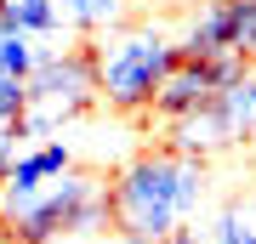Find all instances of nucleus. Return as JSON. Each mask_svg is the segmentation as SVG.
Returning a JSON list of instances; mask_svg holds the SVG:
<instances>
[{"label": "nucleus", "mask_w": 256, "mask_h": 244, "mask_svg": "<svg viewBox=\"0 0 256 244\" xmlns=\"http://www.w3.org/2000/svg\"><path fill=\"white\" fill-rule=\"evenodd\" d=\"M205 205V159L176 154L171 142L137 154L108 182L114 239L120 244H171Z\"/></svg>", "instance_id": "f257e3e1"}, {"label": "nucleus", "mask_w": 256, "mask_h": 244, "mask_svg": "<svg viewBox=\"0 0 256 244\" xmlns=\"http://www.w3.org/2000/svg\"><path fill=\"white\" fill-rule=\"evenodd\" d=\"M102 227H114L108 188H102L97 176H86V171H63L40 193L6 205L0 244H57L68 233H102Z\"/></svg>", "instance_id": "f03ea898"}, {"label": "nucleus", "mask_w": 256, "mask_h": 244, "mask_svg": "<svg viewBox=\"0 0 256 244\" xmlns=\"http://www.w3.org/2000/svg\"><path fill=\"white\" fill-rule=\"evenodd\" d=\"M182 63V40L160 28H108L97 40V85L114 114H154L165 74Z\"/></svg>", "instance_id": "7ed1b4c3"}, {"label": "nucleus", "mask_w": 256, "mask_h": 244, "mask_svg": "<svg viewBox=\"0 0 256 244\" xmlns=\"http://www.w3.org/2000/svg\"><path fill=\"white\" fill-rule=\"evenodd\" d=\"M102 102V85H97V40H80V45H46L40 63L28 68V114L23 125L28 136H57L63 125L86 119Z\"/></svg>", "instance_id": "20e7f679"}, {"label": "nucleus", "mask_w": 256, "mask_h": 244, "mask_svg": "<svg viewBox=\"0 0 256 244\" xmlns=\"http://www.w3.org/2000/svg\"><path fill=\"white\" fill-rule=\"evenodd\" d=\"M250 131H256V74L222 85L205 108H194L188 119H176L171 125V148L188 154V159H210L216 148H234L239 136H250Z\"/></svg>", "instance_id": "39448f33"}, {"label": "nucleus", "mask_w": 256, "mask_h": 244, "mask_svg": "<svg viewBox=\"0 0 256 244\" xmlns=\"http://www.w3.org/2000/svg\"><path fill=\"white\" fill-rule=\"evenodd\" d=\"M245 74H250V57H239V51H222V57H188L182 51V63L165 74V85L154 97V114L165 119V125H176V119H188L194 108H205L222 85L245 80Z\"/></svg>", "instance_id": "423d86ee"}, {"label": "nucleus", "mask_w": 256, "mask_h": 244, "mask_svg": "<svg viewBox=\"0 0 256 244\" xmlns=\"http://www.w3.org/2000/svg\"><path fill=\"white\" fill-rule=\"evenodd\" d=\"M239 23H245V0H200V11L188 17L182 51H188V57L239 51ZM239 57H245V51H239Z\"/></svg>", "instance_id": "0eeeda50"}, {"label": "nucleus", "mask_w": 256, "mask_h": 244, "mask_svg": "<svg viewBox=\"0 0 256 244\" xmlns=\"http://www.w3.org/2000/svg\"><path fill=\"white\" fill-rule=\"evenodd\" d=\"M63 171H74L68 142H57V136H40V142H28L23 154H18L12 176L0 182V199H6V205H18V199H28V193H40L46 182H57Z\"/></svg>", "instance_id": "6e6552de"}, {"label": "nucleus", "mask_w": 256, "mask_h": 244, "mask_svg": "<svg viewBox=\"0 0 256 244\" xmlns=\"http://www.w3.org/2000/svg\"><path fill=\"white\" fill-rule=\"evenodd\" d=\"M171 244H256V188L239 193V199H228L210 216V227H182Z\"/></svg>", "instance_id": "1a4fd4ad"}, {"label": "nucleus", "mask_w": 256, "mask_h": 244, "mask_svg": "<svg viewBox=\"0 0 256 244\" xmlns=\"http://www.w3.org/2000/svg\"><path fill=\"white\" fill-rule=\"evenodd\" d=\"M57 11H63L68 34H108L126 23L131 0H57Z\"/></svg>", "instance_id": "9d476101"}, {"label": "nucleus", "mask_w": 256, "mask_h": 244, "mask_svg": "<svg viewBox=\"0 0 256 244\" xmlns=\"http://www.w3.org/2000/svg\"><path fill=\"white\" fill-rule=\"evenodd\" d=\"M0 17H6L12 28H23V34H34V40L68 34V23H63V11H57V0H6V6H0Z\"/></svg>", "instance_id": "9b49d317"}, {"label": "nucleus", "mask_w": 256, "mask_h": 244, "mask_svg": "<svg viewBox=\"0 0 256 244\" xmlns=\"http://www.w3.org/2000/svg\"><path fill=\"white\" fill-rule=\"evenodd\" d=\"M40 45L34 34H23V28H12L6 17H0V74H18V80H28V68L40 63Z\"/></svg>", "instance_id": "f8f14e48"}, {"label": "nucleus", "mask_w": 256, "mask_h": 244, "mask_svg": "<svg viewBox=\"0 0 256 244\" xmlns=\"http://www.w3.org/2000/svg\"><path fill=\"white\" fill-rule=\"evenodd\" d=\"M28 142H34V136H28L23 119H0V182L12 176V165H18V154H23Z\"/></svg>", "instance_id": "ddd939ff"}, {"label": "nucleus", "mask_w": 256, "mask_h": 244, "mask_svg": "<svg viewBox=\"0 0 256 244\" xmlns=\"http://www.w3.org/2000/svg\"><path fill=\"white\" fill-rule=\"evenodd\" d=\"M28 114V80L0 74V119H23Z\"/></svg>", "instance_id": "4468645a"}, {"label": "nucleus", "mask_w": 256, "mask_h": 244, "mask_svg": "<svg viewBox=\"0 0 256 244\" xmlns=\"http://www.w3.org/2000/svg\"><path fill=\"white\" fill-rule=\"evenodd\" d=\"M0 227H6V199H0Z\"/></svg>", "instance_id": "2eb2a0df"}, {"label": "nucleus", "mask_w": 256, "mask_h": 244, "mask_svg": "<svg viewBox=\"0 0 256 244\" xmlns=\"http://www.w3.org/2000/svg\"><path fill=\"white\" fill-rule=\"evenodd\" d=\"M165 6H171V0H165Z\"/></svg>", "instance_id": "dca6fc26"}]
</instances>
